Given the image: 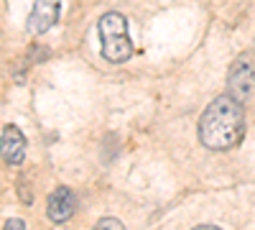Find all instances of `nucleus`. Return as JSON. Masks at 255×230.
Wrapping results in <instances>:
<instances>
[{"label":"nucleus","instance_id":"nucleus-1","mask_svg":"<svg viewBox=\"0 0 255 230\" xmlns=\"http://www.w3.org/2000/svg\"><path fill=\"white\" fill-rule=\"evenodd\" d=\"M245 133L243 102L232 95H220L204 108L199 118V141L212 151H227L238 146Z\"/></svg>","mask_w":255,"mask_h":230},{"label":"nucleus","instance_id":"nucleus-2","mask_svg":"<svg viewBox=\"0 0 255 230\" xmlns=\"http://www.w3.org/2000/svg\"><path fill=\"white\" fill-rule=\"evenodd\" d=\"M97 33L102 41V56L113 61V64H120V61H128L135 49H133V41L128 36V20L123 13H105L97 23Z\"/></svg>","mask_w":255,"mask_h":230},{"label":"nucleus","instance_id":"nucleus-3","mask_svg":"<svg viewBox=\"0 0 255 230\" xmlns=\"http://www.w3.org/2000/svg\"><path fill=\"white\" fill-rule=\"evenodd\" d=\"M227 87L238 102H248L255 97V54L253 51H243L232 61L230 74H227Z\"/></svg>","mask_w":255,"mask_h":230},{"label":"nucleus","instance_id":"nucleus-4","mask_svg":"<svg viewBox=\"0 0 255 230\" xmlns=\"http://www.w3.org/2000/svg\"><path fill=\"white\" fill-rule=\"evenodd\" d=\"M61 10V0H33V10L26 20L28 33H46L49 28L56 26Z\"/></svg>","mask_w":255,"mask_h":230},{"label":"nucleus","instance_id":"nucleus-5","mask_svg":"<svg viewBox=\"0 0 255 230\" xmlns=\"http://www.w3.org/2000/svg\"><path fill=\"white\" fill-rule=\"evenodd\" d=\"M0 156L10 166H20L26 159V136L20 133L18 125H5L0 136Z\"/></svg>","mask_w":255,"mask_h":230},{"label":"nucleus","instance_id":"nucleus-6","mask_svg":"<svg viewBox=\"0 0 255 230\" xmlns=\"http://www.w3.org/2000/svg\"><path fill=\"white\" fill-rule=\"evenodd\" d=\"M74 207H77V200H74V192L69 187H59V190L51 192L49 197V205H46V213L51 218V223H67L72 215H74Z\"/></svg>","mask_w":255,"mask_h":230},{"label":"nucleus","instance_id":"nucleus-7","mask_svg":"<svg viewBox=\"0 0 255 230\" xmlns=\"http://www.w3.org/2000/svg\"><path fill=\"white\" fill-rule=\"evenodd\" d=\"M95 230H125V228H123V223H120L118 218H102V220L95 225Z\"/></svg>","mask_w":255,"mask_h":230},{"label":"nucleus","instance_id":"nucleus-8","mask_svg":"<svg viewBox=\"0 0 255 230\" xmlns=\"http://www.w3.org/2000/svg\"><path fill=\"white\" fill-rule=\"evenodd\" d=\"M3 230H26V225H23V220H18V218H10L5 225H3Z\"/></svg>","mask_w":255,"mask_h":230},{"label":"nucleus","instance_id":"nucleus-9","mask_svg":"<svg viewBox=\"0 0 255 230\" xmlns=\"http://www.w3.org/2000/svg\"><path fill=\"white\" fill-rule=\"evenodd\" d=\"M194 230H220V228H215V225H199V228H194Z\"/></svg>","mask_w":255,"mask_h":230}]
</instances>
